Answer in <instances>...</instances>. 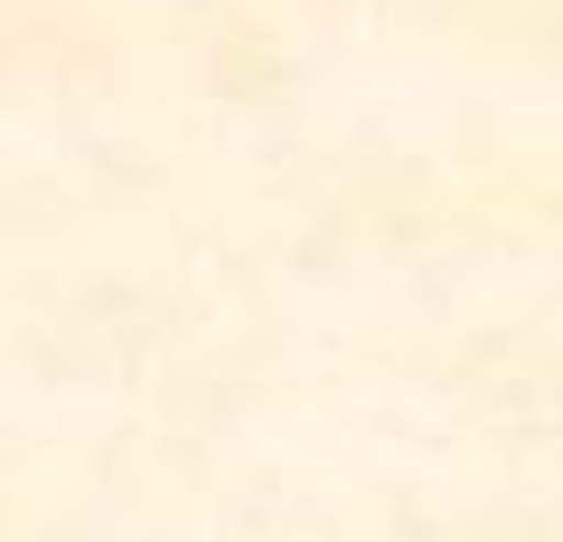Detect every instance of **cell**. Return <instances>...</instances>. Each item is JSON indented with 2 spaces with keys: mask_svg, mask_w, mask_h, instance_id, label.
Returning a JSON list of instances; mask_svg holds the SVG:
<instances>
[]
</instances>
